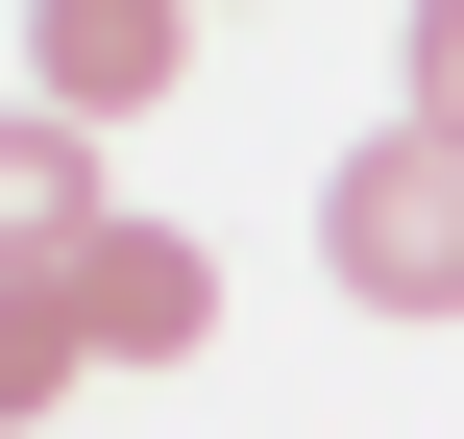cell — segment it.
<instances>
[{
	"instance_id": "cell-1",
	"label": "cell",
	"mask_w": 464,
	"mask_h": 439,
	"mask_svg": "<svg viewBox=\"0 0 464 439\" xmlns=\"http://www.w3.org/2000/svg\"><path fill=\"white\" fill-rule=\"evenodd\" d=\"M318 269H343L367 318H464V147H416V122L343 147V171H318Z\"/></svg>"
},
{
	"instance_id": "cell-2",
	"label": "cell",
	"mask_w": 464,
	"mask_h": 439,
	"mask_svg": "<svg viewBox=\"0 0 464 439\" xmlns=\"http://www.w3.org/2000/svg\"><path fill=\"white\" fill-rule=\"evenodd\" d=\"M49 293H73V342H98V367H196V342H220V244H171V220H98Z\"/></svg>"
},
{
	"instance_id": "cell-3",
	"label": "cell",
	"mask_w": 464,
	"mask_h": 439,
	"mask_svg": "<svg viewBox=\"0 0 464 439\" xmlns=\"http://www.w3.org/2000/svg\"><path fill=\"white\" fill-rule=\"evenodd\" d=\"M171 73H196V0H24V98H49V122H98V147H122Z\"/></svg>"
},
{
	"instance_id": "cell-4",
	"label": "cell",
	"mask_w": 464,
	"mask_h": 439,
	"mask_svg": "<svg viewBox=\"0 0 464 439\" xmlns=\"http://www.w3.org/2000/svg\"><path fill=\"white\" fill-rule=\"evenodd\" d=\"M122 196H98V122H49V98H0V269H73Z\"/></svg>"
},
{
	"instance_id": "cell-5",
	"label": "cell",
	"mask_w": 464,
	"mask_h": 439,
	"mask_svg": "<svg viewBox=\"0 0 464 439\" xmlns=\"http://www.w3.org/2000/svg\"><path fill=\"white\" fill-rule=\"evenodd\" d=\"M73 367H98V342H73V293H49V269H0V439L49 415V391H73Z\"/></svg>"
},
{
	"instance_id": "cell-6",
	"label": "cell",
	"mask_w": 464,
	"mask_h": 439,
	"mask_svg": "<svg viewBox=\"0 0 464 439\" xmlns=\"http://www.w3.org/2000/svg\"><path fill=\"white\" fill-rule=\"evenodd\" d=\"M416 147H464V0H416V98H392Z\"/></svg>"
}]
</instances>
